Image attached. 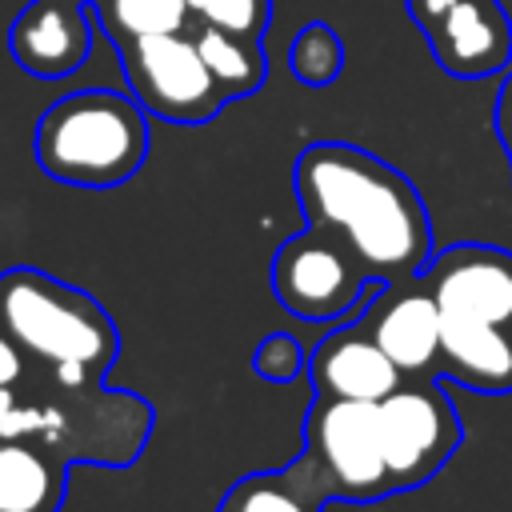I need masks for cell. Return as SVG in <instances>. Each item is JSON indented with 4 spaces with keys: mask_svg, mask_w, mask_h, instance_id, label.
<instances>
[{
    "mask_svg": "<svg viewBox=\"0 0 512 512\" xmlns=\"http://www.w3.org/2000/svg\"><path fill=\"white\" fill-rule=\"evenodd\" d=\"M292 184L304 220L344 240L372 280H416L436 256L424 196L388 160L344 140H320L296 156Z\"/></svg>",
    "mask_w": 512,
    "mask_h": 512,
    "instance_id": "obj_1",
    "label": "cell"
},
{
    "mask_svg": "<svg viewBox=\"0 0 512 512\" xmlns=\"http://www.w3.org/2000/svg\"><path fill=\"white\" fill-rule=\"evenodd\" d=\"M152 420L156 412L144 396L44 364H32L16 384L0 388V436L36 440L64 464L128 468L140 460Z\"/></svg>",
    "mask_w": 512,
    "mask_h": 512,
    "instance_id": "obj_2",
    "label": "cell"
},
{
    "mask_svg": "<svg viewBox=\"0 0 512 512\" xmlns=\"http://www.w3.org/2000/svg\"><path fill=\"white\" fill-rule=\"evenodd\" d=\"M0 328L32 364L80 380H104L120 352V332L96 296L24 264L0 272Z\"/></svg>",
    "mask_w": 512,
    "mask_h": 512,
    "instance_id": "obj_3",
    "label": "cell"
},
{
    "mask_svg": "<svg viewBox=\"0 0 512 512\" xmlns=\"http://www.w3.org/2000/svg\"><path fill=\"white\" fill-rule=\"evenodd\" d=\"M148 156V112L128 92H68L36 124V164L76 188H116Z\"/></svg>",
    "mask_w": 512,
    "mask_h": 512,
    "instance_id": "obj_4",
    "label": "cell"
},
{
    "mask_svg": "<svg viewBox=\"0 0 512 512\" xmlns=\"http://www.w3.org/2000/svg\"><path fill=\"white\" fill-rule=\"evenodd\" d=\"M288 476L320 508L328 500L376 504L396 496L384 464L376 404L312 396L304 416V452L288 464Z\"/></svg>",
    "mask_w": 512,
    "mask_h": 512,
    "instance_id": "obj_5",
    "label": "cell"
},
{
    "mask_svg": "<svg viewBox=\"0 0 512 512\" xmlns=\"http://www.w3.org/2000/svg\"><path fill=\"white\" fill-rule=\"evenodd\" d=\"M376 412L396 492L428 484L464 444V416L440 376H408L376 404Z\"/></svg>",
    "mask_w": 512,
    "mask_h": 512,
    "instance_id": "obj_6",
    "label": "cell"
},
{
    "mask_svg": "<svg viewBox=\"0 0 512 512\" xmlns=\"http://www.w3.org/2000/svg\"><path fill=\"white\" fill-rule=\"evenodd\" d=\"M372 288H380V280L364 272L344 240L316 224L284 240L272 256V292L280 308L308 324L356 316Z\"/></svg>",
    "mask_w": 512,
    "mask_h": 512,
    "instance_id": "obj_7",
    "label": "cell"
},
{
    "mask_svg": "<svg viewBox=\"0 0 512 512\" xmlns=\"http://www.w3.org/2000/svg\"><path fill=\"white\" fill-rule=\"evenodd\" d=\"M116 52L128 76V92L148 116L172 124H204L228 100L188 32L120 40Z\"/></svg>",
    "mask_w": 512,
    "mask_h": 512,
    "instance_id": "obj_8",
    "label": "cell"
},
{
    "mask_svg": "<svg viewBox=\"0 0 512 512\" xmlns=\"http://www.w3.org/2000/svg\"><path fill=\"white\" fill-rule=\"evenodd\" d=\"M436 64L456 80H484L512 64V20L500 0H408Z\"/></svg>",
    "mask_w": 512,
    "mask_h": 512,
    "instance_id": "obj_9",
    "label": "cell"
},
{
    "mask_svg": "<svg viewBox=\"0 0 512 512\" xmlns=\"http://www.w3.org/2000/svg\"><path fill=\"white\" fill-rule=\"evenodd\" d=\"M420 280L432 288L440 312L512 328V252L500 244L436 248Z\"/></svg>",
    "mask_w": 512,
    "mask_h": 512,
    "instance_id": "obj_10",
    "label": "cell"
},
{
    "mask_svg": "<svg viewBox=\"0 0 512 512\" xmlns=\"http://www.w3.org/2000/svg\"><path fill=\"white\" fill-rule=\"evenodd\" d=\"M360 328L388 352L404 376H432L440 360V304L432 288L416 280H392L368 292L356 312Z\"/></svg>",
    "mask_w": 512,
    "mask_h": 512,
    "instance_id": "obj_11",
    "label": "cell"
},
{
    "mask_svg": "<svg viewBox=\"0 0 512 512\" xmlns=\"http://www.w3.org/2000/svg\"><path fill=\"white\" fill-rule=\"evenodd\" d=\"M408 376L388 360V352L360 328V320L332 328L312 352H308V384L312 396H336V400H368L380 404L392 388H400Z\"/></svg>",
    "mask_w": 512,
    "mask_h": 512,
    "instance_id": "obj_12",
    "label": "cell"
},
{
    "mask_svg": "<svg viewBox=\"0 0 512 512\" xmlns=\"http://www.w3.org/2000/svg\"><path fill=\"white\" fill-rule=\"evenodd\" d=\"M12 56L24 72L56 80L84 64L92 32H88V0H32L12 24Z\"/></svg>",
    "mask_w": 512,
    "mask_h": 512,
    "instance_id": "obj_13",
    "label": "cell"
},
{
    "mask_svg": "<svg viewBox=\"0 0 512 512\" xmlns=\"http://www.w3.org/2000/svg\"><path fill=\"white\" fill-rule=\"evenodd\" d=\"M440 360L432 376L456 380L472 392H512V336L500 324L440 312Z\"/></svg>",
    "mask_w": 512,
    "mask_h": 512,
    "instance_id": "obj_14",
    "label": "cell"
},
{
    "mask_svg": "<svg viewBox=\"0 0 512 512\" xmlns=\"http://www.w3.org/2000/svg\"><path fill=\"white\" fill-rule=\"evenodd\" d=\"M68 468L36 440L0 436V512H60Z\"/></svg>",
    "mask_w": 512,
    "mask_h": 512,
    "instance_id": "obj_15",
    "label": "cell"
},
{
    "mask_svg": "<svg viewBox=\"0 0 512 512\" xmlns=\"http://www.w3.org/2000/svg\"><path fill=\"white\" fill-rule=\"evenodd\" d=\"M192 40H196L208 72L216 76V84L224 88L228 100L248 96V92H256L264 84L260 40H248V36H236V32H224V28H212V24H196Z\"/></svg>",
    "mask_w": 512,
    "mask_h": 512,
    "instance_id": "obj_16",
    "label": "cell"
},
{
    "mask_svg": "<svg viewBox=\"0 0 512 512\" xmlns=\"http://www.w3.org/2000/svg\"><path fill=\"white\" fill-rule=\"evenodd\" d=\"M100 24L120 44L140 36L184 32L192 24V12L184 0H100Z\"/></svg>",
    "mask_w": 512,
    "mask_h": 512,
    "instance_id": "obj_17",
    "label": "cell"
},
{
    "mask_svg": "<svg viewBox=\"0 0 512 512\" xmlns=\"http://www.w3.org/2000/svg\"><path fill=\"white\" fill-rule=\"evenodd\" d=\"M220 512H324V508L288 476V468H276L236 480Z\"/></svg>",
    "mask_w": 512,
    "mask_h": 512,
    "instance_id": "obj_18",
    "label": "cell"
},
{
    "mask_svg": "<svg viewBox=\"0 0 512 512\" xmlns=\"http://www.w3.org/2000/svg\"><path fill=\"white\" fill-rule=\"evenodd\" d=\"M288 64H292V76L308 88H328L340 72H344V40L324 24V20H312L304 24L296 36H292V48H288Z\"/></svg>",
    "mask_w": 512,
    "mask_h": 512,
    "instance_id": "obj_19",
    "label": "cell"
},
{
    "mask_svg": "<svg viewBox=\"0 0 512 512\" xmlns=\"http://www.w3.org/2000/svg\"><path fill=\"white\" fill-rule=\"evenodd\" d=\"M196 24H212L248 40H264L272 20V0H184Z\"/></svg>",
    "mask_w": 512,
    "mask_h": 512,
    "instance_id": "obj_20",
    "label": "cell"
},
{
    "mask_svg": "<svg viewBox=\"0 0 512 512\" xmlns=\"http://www.w3.org/2000/svg\"><path fill=\"white\" fill-rule=\"evenodd\" d=\"M252 368H256L264 380H272V384H288V380H296V376H308V352L300 348L296 336H288V332H268V336L256 344V352H252Z\"/></svg>",
    "mask_w": 512,
    "mask_h": 512,
    "instance_id": "obj_21",
    "label": "cell"
},
{
    "mask_svg": "<svg viewBox=\"0 0 512 512\" xmlns=\"http://www.w3.org/2000/svg\"><path fill=\"white\" fill-rule=\"evenodd\" d=\"M492 128H496V136H500V144H504V152H508V160H512V68H508L504 80H500L496 112H492Z\"/></svg>",
    "mask_w": 512,
    "mask_h": 512,
    "instance_id": "obj_22",
    "label": "cell"
},
{
    "mask_svg": "<svg viewBox=\"0 0 512 512\" xmlns=\"http://www.w3.org/2000/svg\"><path fill=\"white\" fill-rule=\"evenodd\" d=\"M28 368H32V360L24 356V348L0 328V388H4V384H16Z\"/></svg>",
    "mask_w": 512,
    "mask_h": 512,
    "instance_id": "obj_23",
    "label": "cell"
}]
</instances>
